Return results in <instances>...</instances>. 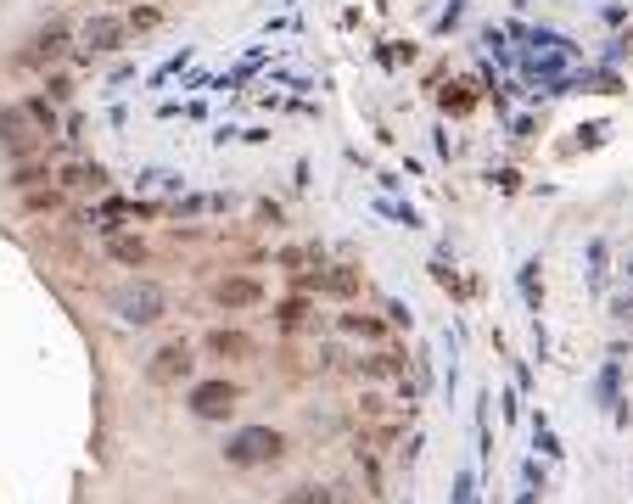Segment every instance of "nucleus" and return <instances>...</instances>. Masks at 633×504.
<instances>
[{"instance_id":"nucleus-1","label":"nucleus","mask_w":633,"mask_h":504,"mask_svg":"<svg viewBox=\"0 0 633 504\" xmlns=\"http://www.w3.org/2000/svg\"><path fill=\"white\" fill-rule=\"evenodd\" d=\"M286 454V437L275 432V426H247V432H236L225 443V465H236V471H253V465H275Z\"/></svg>"},{"instance_id":"nucleus-2","label":"nucleus","mask_w":633,"mask_h":504,"mask_svg":"<svg viewBox=\"0 0 633 504\" xmlns=\"http://www.w3.org/2000/svg\"><path fill=\"white\" fill-rule=\"evenodd\" d=\"M213 303L225 314H253V308L269 303V286L258 275H247V269H230V275L213 280Z\"/></svg>"},{"instance_id":"nucleus-3","label":"nucleus","mask_w":633,"mask_h":504,"mask_svg":"<svg viewBox=\"0 0 633 504\" xmlns=\"http://www.w3.org/2000/svg\"><path fill=\"white\" fill-rule=\"evenodd\" d=\"M185 404H191V415L197 420H230L241 404V387L225 376H208V381H191V392H185Z\"/></svg>"},{"instance_id":"nucleus-4","label":"nucleus","mask_w":633,"mask_h":504,"mask_svg":"<svg viewBox=\"0 0 633 504\" xmlns=\"http://www.w3.org/2000/svg\"><path fill=\"white\" fill-rule=\"evenodd\" d=\"M202 353H208V359H225V364H253L258 336L241 331V325H213V331L202 336Z\"/></svg>"},{"instance_id":"nucleus-5","label":"nucleus","mask_w":633,"mask_h":504,"mask_svg":"<svg viewBox=\"0 0 633 504\" xmlns=\"http://www.w3.org/2000/svg\"><path fill=\"white\" fill-rule=\"evenodd\" d=\"M146 376H152L157 387H174V381H191V376H197V348H191V342H163Z\"/></svg>"},{"instance_id":"nucleus-6","label":"nucleus","mask_w":633,"mask_h":504,"mask_svg":"<svg viewBox=\"0 0 633 504\" xmlns=\"http://www.w3.org/2000/svg\"><path fill=\"white\" fill-rule=\"evenodd\" d=\"M353 376H365V381H398V376H404V353H398V348L359 353V359H353Z\"/></svg>"},{"instance_id":"nucleus-7","label":"nucleus","mask_w":633,"mask_h":504,"mask_svg":"<svg viewBox=\"0 0 633 504\" xmlns=\"http://www.w3.org/2000/svg\"><path fill=\"white\" fill-rule=\"evenodd\" d=\"M398 320H376V314H337V331L353 342H387Z\"/></svg>"},{"instance_id":"nucleus-8","label":"nucleus","mask_w":633,"mask_h":504,"mask_svg":"<svg viewBox=\"0 0 633 504\" xmlns=\"http://www.w3.org/2000/svg\"><path fill=\"white\" fill-rule=\"evenodd\" d=\"M309 314H314L309 292H297V297H286V303H275V320H281L286 331H297V325H309Z\"/></svg>"},{"instance_id":"nucleus-9","label":"nucleus","mask_w":633,"mask_h":504,"mask_svg":"<svg viewBox=\"0 0 633 504\" xmlns=\"http://www.w3.org/2000/svg\"><path fill=\"white\" fill-rule=\"evenodd\" d=\"M157 308H163V297H157L152 286H146L141 297H129V320H141V325H146V320H157Z\"/></svg>"}]
</instances>
